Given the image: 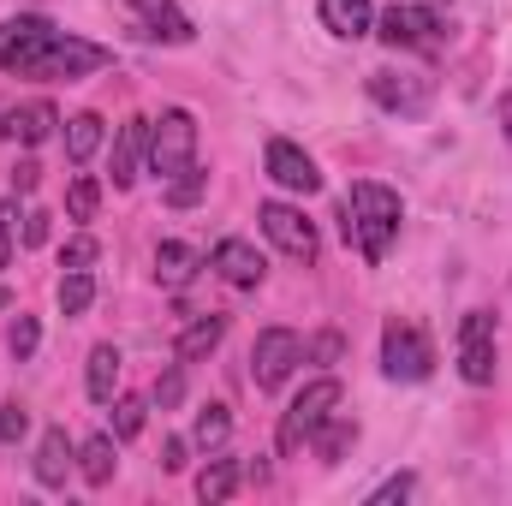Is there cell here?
<instances>
[{
  "label": "cell",
  "instance_id": "cell-1",
  "mask_svg": "<svg viewBox=\"0 0 512 506\" xmlns=\"http://www.w3.org/2000/svg\"><path fill=\"white\" fill-rule=\"evenodd\" d=\"M114 66V54L102 42L66 36L48 18H6L0 24V72L12 78H48V84H78L90 72Z\"/></svg>",
  "mask_w": 512,
  "mask_h": 506
},
{
  "label": "cell",
  "instance_id": "cell-2",
  "mask_svg": "<svg viewBox=\"0 0 512 506\" xmlns=\"http://www.w3.org/2000/svg\"><path fill=\"white\" fill-rule=\"evenodd\" d=\"M399 221H405V209H399V191H387L376 179H358L352 191H346V245H358L364 262H382L387 245L399 239Z\"/></svg>",
  "mask_w": 512,
  "mask_h": 506
},
{
  "label": "cell",
  "instance_id": "cell-3",
  "mask_svg": "<svg viewBox=\"0 0 512 506\" xmlns=\"http://www.w3.org/2000/svg\"><path fill=\"white\" fill-rule=\"evenodd\" d=\"M185 167H197V120L185 108H167L161 120H149V173L179 179Z\"/></svg>",
  "mask_w": 512,
  "mask_h": 506
},
{
  "label": "cell",
  "instance_id": "cell-4",
  "mask_svg": "<svg viewBox=\"0 0 512 506\" xmlns=\"http://www.w3.org/2000/svg\"><path fill=\"white\" fill-rule=\"evenodd\" d=\"M334 411H340V381H334V376L310 381V387L286 405V417H280V453H286V459H292V453H304V441H310Z\"/></svg>",
  "mask_w": 512,
  "mask_h": 506
},
{
  "label": "cell",
  "instance_id": "cell-5",
  "mask_svg": "<svg viewBox=\"0 0 512 506\" xmlns=\"http://www.w3.org/2000/svg\"><path fill=\"white\" fill-rule=\"evenodd\" d=\"M304 364V340L292 334V328H262L251 346V381L262 387V393H274L280 381L292 376Z\"/></svg>",
  "mask_w": 512,
  "mask_h": 506
},
{
  "label": "cell",
  "instance_id": "cell-6",
  "mask_svg": "<svg viewBox=\"0 0 512 506\" xmlns=\"http://www.w3.org/2000/svg\"><path fill=\"white\" fill-rule=\"evenodd\" d=\"M382 370L393 381H423L435 370V346H429L411 322H387L382 328Z\"/></svg>",
  "mask_w": 512,
  "mask_h": 506
},
{
  "label": "cell",
  "instance_id": "cell-7",
  "mask_svg": "<svg viewBox=\"0 0 512 506\" xmlns=\"http://www.w3.org/2000/svg\"><path fill=\"white\" fill-rule=\"evenodd\" d=\"M459 376L471 381V387L495 381V316L489 310H471L459 322Z\"/></svg>",
  "mask_w": 512,
  "mask_h": 506
},
{
  "label": "cell",
  "instance_id": "cell-8",
  "mask_svg": "<svg viewBox=\"0 0 512 506\" xmlns=\"http://www.w3.org/2000/svg\"><path fill=\"white\" fill-rule=\"evenodd\" d=\"M262 233L292 256V262H316V227L304 221V209H292V203H262Z\"/></svg>",
  "mask_w": 512,
  "mask_h": 506
},
{
  "label": "cell",
  "instance_id": "cell-9",
  "mask_svg": "<svg viewBox=\"0 0 512 506\" xmlns=\"http://www.w3.org/2000/svg\"><path fill=\"white\" fill-rule=\"evenodd\" d=\"M376 36H382L387 48H435L441 42V18L429 6H387Z\"/></svg>",
  "mask_w": 512,
  "mask_h": 506
},
{
  "label": "cell",
  "instance_id": "cell-10",
  "mask_svg": "<svg viewBox=\"0 0 512 506\" xmlns=\"http://www.w3.org/2000/svg\"><path fill=\"white\" fill-rule=\"evenodd\" d=\"M209 268H215L227 286H239V292L262 286V274H268V262H262L256 245H245V239H221V245L209 251Z\"/></svg>",
  "mask_w": 512,
  "mask_h": 506
},
{
  "label": "cell",
  "instance_id": "cell-11",
  "mask_svg": "<svg viewBox=\"0 0 512 506\" xmlns=\"http://www.w3.org/2000/svg\"><path fill=\"white\" fill-rule=\"evenodd\" d=\"M268 179H274V185H286V191H304V197L322 185L316 161H310L298 143H286V137H274V143H268Z\"/></svg>",
  "mask_w": 512,
  "mask_h": 506
},
{
  "label": "cell",
  "instance_id": "cell-12",
  "mask_svg": "<svg viewBox=\"0 0 512 506\" xmlns=\"http://www.w3.org/2000/svg\"><path fill=\"white\" fill-rule=\"evenodd\" d=\"M370 96L382 102L387 114H423V108H429V78H411V72H370Z\"/></svg>",
  "mask_w": 512,
  "mask_h": 506
},
{
  "label": "cell",
  "instance_id": "cell-13",
  "mask_svg": "<svg viewBox=\"0 0 512 506\" xmlns=\"http://www.w3.org/2000/svg\"><path fill=\"white\" fill-rule=\"evenodd\" d=\"M143 155H149V120H137V114H131L126 126H120V137H114V185H120V191L137 185Z\"/></svg>",
  "mask_w": 512,
  "mask_h": 506
},
{
  "label": "cell",
  "instance_id": "cell-14",
  "mask_svg": "<svg viewBox=\"0 0 512 506\" xmlns=\"http://www.w3.org/2000/svg\"><path fill=\"white\" fill-rule=\"evenodd\" d=\"M54 126H60V114L48 108V102H24V108H12L6 114V126H0V137H12V143H48L54 137Z\"/></svg>",
  "mask_w": 512,
  "mask_h": 506
},
{
  "label": "cell",
  "instance_id": "cell-15",
  "mask_svg": "<svg viewBox=\"0 0 512 506\" xmlns=\"http://www.w3.org/2000/svg\"><path fill=\"white\" fill-rule=\"evenodd\" d=\"M131 6H137V18L149 24V36H155V42H191V36H197V30H191V18H185L173 0H131Z\"/></svg>",
  "mask_w": 512,
  "mask_h": 506
},
{
  "label": "cell",
  "instance_id": "cell-16",
  "mask_svg": "<svg viewBox=\"0 0 512 506\" xmlns=\"http://www.w3.org/2000/svg\"><path fill=\"white\" fill-rule=\"evenodd\" d=\"M221 334H227V316H215V310H209V316H197V322L179 334V346H173V352H179V364H197V358H209V352L221 346Z\"/></svg>",
  "mask_w": 512,
  "mask_h": 506
},
{
  "label": "cell",
  "instance_id": "cell-17",
  "mask_svg": "<svg viewBox=\"0 0 512 506\" xmlns=\"http://www.w3.org/2000/svg\"><path fill=\"white\" fill-rule=\"evenodd\" d=\"M66 471H72L66 429H48V435H42V447H36V483H42V489H60V483H66Z\"/></svg>",
  "mask_w": 512,
  "mask_h": 506
},
{
  "label": "cell",
  "instance_id": "cell-18",
  "mask_svg": "<svg viewBox=\"0 0 512 506\" xmlns=\"http://www.w3.org/2000/svg\"><path fill=\"white\" fill-rule=\"evenodd\" d=\"M197 268H203V256L191 251V245H179V239H167V245L155 251V280H161V286H191Z\"/></svg>",
  "mask_w": 512,
  "mask_h": 506
},
{
  "label": "cell",
  "instance_id": "cell-19",
  "mask_svg": "<svg viewBox=\"0 0 512 506\" xmlns=\"http://www.w3.org/2000/svg\"><path fill=\"white\" fill-rule=\"evenodd\" d=\"M84 387H90L96 405H114V387H120V352H114V346H96V352H90V376H84Z\"/></svg>",
  "mask_w": 512,
  "mask_h": 506
},
{
  "label": "cell",
  "instance_id": "cell-20",
  "mask_svg": "<svg viewBox=\"0 0 512 506\" xmlns=\"http://www.w3.org/2000/svg\"><path fill=\"white\" fill-rule=\"evenodd\" d=\"M96 149H102V114H72L66 120V161L84 167Z\"/></svg>",
  "mask_w": 512,
  "mask_h": 506
},
{
  "label": "cell",
  "instance_id": "cell-21",
  "mask_svg": "<svg viewBox=\"0 0 512 506\" xmlns=\"http://www.w3.org/2000/svg\"><path fill=\"white\" fill-rule=\"evenodd\" d=\"M322 24L334 36H364L370 30V0H322Z\"/></svg>",
  "mask_w": 512,
  "mask_h": 506
},
{
  "label": "cell",
  "instance_id": "cell-22",
  "mask_svg": "<svg viewBox=\"0 0 512 506\" xmlns=\"http://www.w3.org/2000/svg\"><path fill=\"white\" fill-rule=\"evenodd\" d=\"M78 471H84V483H108L114 477V435H90L84 447H78Z\"/></svg>",
  "mask_w": 512,
  "mask_h": 506
},
{
  "label": "cell",
  "instance_id": "cell-23",
  "mask_svg": "<svg viewBox=\"0 0 512 506\" xmlns=\"http://www.w3.org/2000/svg\"><path fill=\"white\" fill-rule=\"evenodd\" d=\"M310 441H316V453H322L328 465H340V459L352 453V441H358V423H346V417H328V423H322Z\"/></svg>",
  "mask_w": 512,
  "mask_h": 506
},
{
  "label": "cell",
  "instance_id": "cell-24",
  "mask_svg": "<svg viewBox=\"0 0 512 506\" xmlns=\"http://www.w3.org/2000/svg\"><path fill=\"white\" fill-rule=\"evenodd\" d=\"M96 304V280H90V268H66L60 274V310L66 316H84Z\"/></svg>",
  "mask_w": 512,
  "mask_h": 506
},
{
  "label": "cell",
  "instance_id": "cell-25",
  "mask_svg": "<svg viewBox=\"0 0 512 506\" xmlns=\"http://www.w3.org/2000/svg\"><path fill=\"white\" fill-rule=\"evenodd\" d=\"M227 435H233V417H227V405H203V411H197V429H191V441H197L203 453H215V447H227Z\"/></svg>",
  "mask_w": 512,
  "mask_h": 506
},
{
  "label": "cell",
  "instance_id": "cell-26",
  "mask_svg": "<svg viewBox=\"0 0 512 506\" xmlns=\"http://www.w3.org/2000/svg\"><path fill=\"white\" fill-rule=\"evenodd\" d=\"M233 489H239V465H233V459H215V465H209V471L197 477V495H203L209 506H215V501H227Z\"/></svg>",
  "mask_w": 512,
  "mask_h": 506
},
{
  "label": "cell",
  "instance_id": "cell-27",
  "mask_svg": "<svg viewBox=\"0 0 512 506\" xmlns=\"http://www.w3.org/2000/svg\"><path fill=\"white\" fill-rule=\"evenodd\" d=\"M96 209H102V185L78 173V179L66 185V215H72V221H96Z\"/></svg>",
  "mask_w": 512,
  "mask_h": 506
},
{
  "label": "cell",
  "instance_id": "cell-28",
  "mask_svg": "<svg viewBox=\"0 0 512 506\" xmlns=\"http://www.w3.org/2000/svg\"><path fill=\"white\" fill-rule=\"evenodd\" d=\"M203 191H209V173H203V167H185L179 179H167V203H173V209H191Z\"/></svg>",
  "mask_w": 512,
  "mask_h": 506
},
{
  "label": "cell",
  "instance_id": "cell-29",
  "mask_svg": "<svg viewBox=\"0 0 512 506\" xmlns=\"http://www.w3.org/2000/svg\"><path fill=\"white\" fill-rule=\"evenodd\" d=\"M6 346H12V358H30V352L42 346V328H36V316H18V322L6 328Z\"/></svg>",
  "mask_w": 512,
  "mask_h": 506
},
{
  "label": "cell",
  "instance_id": "cell-30",
  "mask_svg": "<svg viewBox=\"0 0 512 506\" xmlns=\"http://www.w3.org/2000/svg\"><path fill=\"white\" fill-rule=\"evenodd\" d=\"M143 399H114V441H131L137 429H143Z\"/></svg>",
  "mask_w": 512,
  "mask_h": 506
},
{
  "label": "cell",
  "instance_id": "cell-31",
  "mask_svg": "<svg viewBox=\"0 0 512 506\" xmlns=\"http://www.w3.org/2000/svg\"><path fill=\"white\" fill-rule=\"evenodd\" d=\"M24 429H30V411L12 399V405H0V441L12 447V441H24Z\"/></svg>",
  "mask_w": 512,
  "mask_h": 506
},
{
  "label": "cell",
  "instance_id": "cell-32",
  "mask_svg": "<svg viewBox=\"0 0 512 506\" xmlns=\"http://www.w3.org/2000/svg\"><path fill=\"white\" fill-rule=\"evenodd\" d=\"M411 489H417V483H411V477H387L382 489H376V495H370V506H393V501H405V495H411Z\"/></svg>",
  "mask_w": 512,
  "mask_h": 506
},
{
  "label": "cell",
  "instance_id": "cell-33",
  "mask_svg": "<svg viewBox=\"0 0 512 506\" xmlns=\"http://www.w3.org/2000/svg\"><path fill=\"white\" fill-rule=\"evenodd\" d=\"M90 262H96V239H72L60 256V268H90Z\"/></svg>",
  "mask_w": 512,
  "mask_h": 506
},
{
  "label": "cell",
  "instance_id": "cell-34",
  "mask_svg": "<svg viewBox=\"0 0 512 506\" xmlns=\"http://www.w3.org/2000/svg\"><path fill=\"white\" fill-rule=\"evenodd\" d=\"M24 245H30V251H36V245H48V215H42V209H30V215H24Z\"/></svg>",
  "mask_w": 512,
  "mask_h": 506
},
{
  "label": "cell",
  "instance_id": "cell-35",
  "mask_svg": "<svg viewBox=\"0 0 512 506\" xmlns=\"http://www.w3.org/2000/svg\"><path fill=\"white\" fill-rule=\"evenodd\" d=\"M304 358H322V364H334V358H340V334H322V340H310V346H304Z\"/></svg>",
  "mask_w": 512,
  "mask_h": 506
},
{
  "label": "cell",
  "instance_id": "cell-36",
  "mask_svg": "<svg viewBox=\"0 0 512 506\" xmlns=\"http://www.w3.org/2000/svg\"><path fill=\"white\" fill-rule=\"evenodd\" d=\"M185 453H191V447H185L179 435H173V441H161V465H167V471H185Z\"/></svg>",
  "mask_w": 512,
  "mask_h": 506
},
{
  "label": "cell",
  "instance_id": "cell-37",
  "mask_svg": "<svg viewBox=\"0 0 512 506\" xmlns=\"http://www.w3.org/2000/svg\"><path fill=\"white\" fill-rule=\"evenodd\" d=\"M36 179H42V167H36V161H18V173H12V191H36Z\"/></svg>",
  "mask_w": 512,
  "mask_h": 506
},
{
  "label": "cell",
  "instance_id": "cell-38",
  "mask_svg": "<svg viewBox=\"0 0 512 506\" xmlns=\"http://www.w3.org/2000/svg\"><path fill=\"white\" fill-rule=\"evenodd\" d=\"M12 221H18V215H12V209H0V268L12 262Z\"/></svg>",
  "mask_w": 512,
  "mask_h": 506
},
{
  "label": "cell",
  "instance_id": "cell-39",
  "mask_svg": "<svg viewBox=\"0 0 512 506\" xmlns=\"http://www.w3.org/2000/svg\"><path fill=\"white\" fill-rule=\"evenodd\" d=\"M179 393H185V381H179V376H161V387H155V399H161V405H179Z\"/></svg>",
  "mask_w": 512,
  "mask_h": 506
},
{
  "label": "cell",
  "instance_id": "cell-40",
  "mask_svg": "<svg viewBox=\"0 0 512 506\" xmlns=\"http://www.w3.org/2000/svg\"><path fill=\"white\" fill-rule=\"evenodd\" d=\"M501 131H507V143H512V96H501Z\"/></svg>",
  "mask_w": 512,
  "mask_h": 506
}]
</instances>
